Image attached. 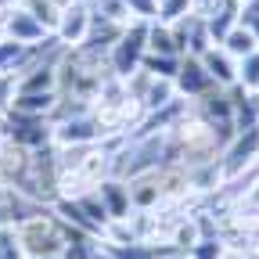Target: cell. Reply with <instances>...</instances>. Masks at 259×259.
<instances>
[{
	"label": "cell",
	"mask_w": 259,
	"mask_h": 259,
	"mask_svg": "<svg viewBox=\"0 0 259 259\" xmlns=\"http://www.w3.org/2000/svg\"><path fill=\"white\" fill-rule=\"evenodd\" d=\"M15 238H18V245H22V252L29 259H44V255H61L65 248L79 238V231H72L61 216H54V209H47L40 216L18 223L15 227Z\"/></svg>",
	"instance_id": "obj_1"
},
{
	"label": "cell",
	"mask_w": 259,
	"mask_h": 259,
	"mask_svg": "<svg viewBox=\"0 0 259 259\" xmlns=\"http://www.w3.org/2000/svg\"><path fill=\"white\" fill-rule=\"evenodd\" d=\"M58 169H61V148L58 144L36 148V151H29V166H25V173L15 187L22 194H29L32 202L51 209L58 202Z\"/></svg>",
	"instance_id": "obj_2"
},
{
	"label": "cell",
	"mask_w": 259,
	"mask_h": 259,
	"mask_svg": "<svg viewBox=\"0 0 259 259\" xmlns=\"http://www.w3.org/2000/svg\"><path fill=\"white\" fill-rule=\"evenodd\" d=\"M148 25L144 18H134L122 32H119V40L108 47V72L119 76V79H130L137 69H141V61L148 54Z\"/></svg>",
	"instance_id": "obj_3"
},
{
	"label": "cell",
	"mask_w": 259,
	"mask_h": 259,
	"mask_svg": "<svg viewBox=\"0 0 259 259\" xmlns=\"http://www.w3.org/2000/svg\"><path fill=\"white\" fill-rule=\"evenodd\" d=\"M220 162H223V173H227V184L241 180L255 162H259V126H248V130H238V134L227 141V148L220 151Z\"/></svg>",
	"instance_id": "obj_4"
},
{
	"label": "cell",
	"mask_w": 259,
	"mask_h": 259,
	"mask_svg": "<svg viewBox=\"0 0 259 259\" xmlns=\"http://www.w3.org/2000/svg\"><path fill=\"white\" fill-rule=\"evenodd\" d=\"M97 141H105V134H101V126L94 122L90 108H87V112H76V115L54 119V144H58L61 151L87 148V144H97Z\"/></svg>",
	"instance_id": "obj_5"
},
{
	"label": "cell",
	"mask_w": 259,
	"mask_h": 259,
	"mask_svg": "<svg viewBox=\"0 0 259 259\" xmlns=\"http://www.w3.org/2000/svg\"><path fill=\"white\" fill-rule=\"evenodd\" d=\"M4 141H15L29 151H36V148H47L54 144V122L51 119H36V115H18L11 112L8 115V137Z\"/></svg>",
	"instance_id": "obj_6"
},
{
	"label": "cell",
	"mask_w": 259,
	"mask_h": 259,
	"mask_svg": "<svg viewBox=\"0 0 259 259\" xmlns=\"http://www.w3.org/2000/svg\"><path fill=\"white\" fill-rule=\"evenodd\" d=\"M40 212H47V205L32 202L29 194H22L11 184H0V231H15L18 223L40 216Z\"/></svg>",
	"instance_id": "obj_7"
},
{
	"label": "cell",
	"mask_w": 259,
	"mask_h": 259,
	"mask_svg": "<svg viewBox=\"0 0 259 259\" xmlns=\"http://www.w3.org/2000/svg\"><path fill=\"white\" fill-rule=\"evenodd\" d=\"M4 36L8 40H15V44H25V47H40V44H47L51 40V32L32 18L25 8H11V11H4Z\"/></svg>",
	"instance_id": "obj_8"
},
{
	"label": "cell",
	"mask_w": 259,
	"mask_h": 259,
	"mask_svg": "<svg viewBox=\"0 0 259 259\" xmlns=\"http://www.w3.org/2000/svg\"><path fill=\"white\" fill-rule=\"evenodd\" d=\"M173 83H177V94L187 97V101L205 97L209 90H216V83H212V76L205 72L202 58H194V54H184V58H180V72L173 76Z\"/></svg>",
	"instance_id": "obj_9"
},
{
	"label": "cell",
	"mask_w": 259,
	"mask_h": 259,
	"mask_svg": "<svg viewBox=\"0 0 259 259\" xmlns=\"http://www.w3.org/2000/svg\"><path fill=\"white\" fill-rule=\"evenodd\" d=\"M90 25H94V15H90V8H87V0H76L69 11H61V22H58V29H54V40H58L65 51H69V47H79V44L87 40Z\"/></svg>",
	"instance_id": "obj_10"
},
{
	"label": "cell",
	"mask_w": 259,
	"mask_h": 259,
	"mask_svg": "<svg viewBox=\"0 0 259 259\" xmlns=\"http://www.w3.org/2000/svg\"><path fill=\"white\" fill-rule=\"evenodd\" d=\"M97 198H101L108 220H130V216H134L130 187H126V180H119V177H108V180L97 184Z\"/></svg>",
	"instance_id": "obj_11"
},
{
	"label": "cell",
	"mask_w": 259,
	"mask_h": 259,
	"mask_svg": "<svg viewBox=\"0 0 259 259\" xmlns=\"http://www.w3.org/2000/svg\"><path fill=\"white\" fill-rule=\"evenodd\" d=\"M198 58H202L205 72L212 76V83H216V87H234V83H238V58H231L220 44L205 47Z\"/></svg>",
	"instance_id": "obj_12"
},
{
	"label": "cell",
	"mask_w": 259,
	"mask_h": 259,
	"mask_svg": "<svg viewBox=\"0 0 259 259\" xmlns=\"http://www.w3.org/2000/svg\"><path fill=\"white\" fill-rule=\"evenodd\" d=\"M32 54H36V47H25V44H15L4 36V44H0V83H11L32 61Z\"/></svg>",
	"instance_id": "obj_13"
},
{
	"label": "cell",
	"mask_w": 259,
	"mask_h": 259,
	"mask_svg": "<svg viewBox=\"0 0 259 259\" xmlns=\"http://www.w3.org/2000/svg\"><path fill=\"white\" fill-rule=\"evenodd\" d=\"M126 187H130V202H134V212L162 209V194H158V180H155V173H144V177L126 180Z\"/></svg>",
	"instance_id": "obj_14"
},
{
	"label": "cell",
	"mask_w": 259,
	"mask_h": 259,
	"mask_svg": "<svg viewBox=\"0 0 259 259\" xmlns=\"http://www.w3.org/2000/svg\"><path fill=\"white\" fill-rule=\"evenodd\" d=\"M25 166H29V148L15 144V141H4V144H0V184H11V187H15V184L22 180Z\"/></svg>",
	"instance_id": "obj_15"
},
{
	"label": "cell",
	"mask_w": 259,
	"mask_h": 259,
	"mask_svg": "<svg viewBox=\"0 0 259 259\" xmlns=\"http://www.w3.org/2000/svg\"><path fill=\"white\" fill-rule=\"evenodd\" d=\"M198 241H202V223H198V216H180V220L173 223V231H169V248L191 252Z\"/></svg>",
	"instance_id": "obj_16"
},
{
	"label": "cell",
	"mask_w": 259,
	"mask_h": 259,
	"mask_svg": "<svg viewBox=\"0 0 259 259\" xmlns=\"http://www.w3.org/2000/svg\"><path fill=\"white\" fill-rule=\"evenodd\" d=\"M87 8L97 22H108V25H130L134 22V15H130V8L122 4V0H87Z\"/></svg>",
	"instance_id": "obj_17"
},
{
	"label": "cell",
	"mask_w": 259,
	"mask_h": 259,
	"mask_svg": "<svg viewBox=\"0 0 259 259\" xmlns=\"http://www.w3.org/2000/svg\"><path fill=\"white\" fill-rule=\"evenodd\" d=\"M148 54H169V58H184L177 36H173V29L169 25H162V22H151L148 25Z\"/></svg>",
	"instance_id": "obj_18"
},
{
	"label": "cell",
	"mask_w": 259,
	"mask_h": 259,
	"mask_svg": "<svg viewBox=\"0 0 259 259\" xmlns=\"http://www.w3.org/2000/svg\"><path fill=\"white\" fill-rule=\"evenodd\" d=\"M220 47L227 51V54H231V58H248L252 51H259V44H255V36H252V32L245 29V25H234L231 32H227V36L220 40Z\"/></svg>",
	"instance_id": "obj_19"
},
{
	"label": "cell",
	"mask_w": 259,
	"mask_h": 259,
	"mask_svg": "<svg viewBox=\"0 0 259 259\" xmlns=\"http://www.w3.org/2000/svg\"><path fill=\"white\" fill-rule=\"evenodd\" d=\"M18 8H25L32 18H36L47 32H51V36H54V29H58V22H61V11L51 4V0H22V4Z\"/></svg>",
	"instance_id": "obj_20"
},
{
	"label": "cell",
	"mask_w": 259,
	"mask_h": 259,
	"mask_svg": "<svg viewBox=\"0 0 259 259\" xmlns=\"http://www.w3.org/2000/svg\"><path fill=\"white\" fill-rule=\"evenodd\" d=\"M194 15V0H158V11H155V22L162 25H177L180 18Z\"/></svg>",
	"instance_id": "obj_21"
},
{
	"label": "cell",
	"mask_w": 259,
	"mask_h": 259,
	"mask_svg": "<svg viewBox=\"0 0 259 259\" xmlns=\"http://www.w3.org/2000/svg\"><path fill=\"white\" fill-rule=\"evenodd\" d=\"M141 69L151 72V76H158V79H173V76L180 72V58H169V54H144Z\"/></svg>",
	"instance_id": "obj_22"
},
{
	"label": "cell",
	"mask_w": 259,
	"mask_h": 259,
	"mask_svg": "<svg viewBox=\"0 0 259 259\" xmlns=\"http://www.w3.org/2000/svg\"><path fill=\"white\" fill-rule=\"evenodd\" d=\"M187 255H191V259H227V255H231V248H227L216 234H205L198 245L187 252Z\"/></svg>",
	"instance_id": "obj_23"
},
{
	"label": "cell",
	"mask_w": 259,
	"mask_h": 259,
	"mask_svg": "<svg viewBox=\"0 0 259 259\" xmlns=\"http://www.w3.org/2000/svg\"><path fill=\"white\" fill-rule=\"evenodd\" d=\"M238 83H241L245 90H255V87H259V51H252L248 58L238 61Z\"/></svg>",
	"instance_id": "obj_24"
},
{
	"label": "cell",
	"mask_w": 259,
	"mask_h": 259,
	"mask_svg": "<svg viewBox=\"0 0 259 259\" xmlns=\"http://www.w3.org/2000/svg\"><path fill=\"white\" fill-rule=\"evenodd\" d=\"M238 25H245L252 36H255V44H259V0H248V4H241Z\"/></svg>",
	"instance_id": "obj_25"
},
{
	"label": "cell",
	"mask_w": 259,
	"mask_h": 259,
	"mask_svg": "<svg viewBox=\"0 0 259 259\" xmlns=\"http://www.w3.org/2000/svg\"><path fill=\"white\" fill-rule=\"evenodd\" d=\"M130 8L134 18H144V22H155V11H158V0H122Z\"/></svg>",
	"instance_id": "obj_26"
},
{
	"label": "cell",
	"mask_w": 259,
	"mask_h": 259,
	"mask_svg": "<svg viewBox=\"0 0 259 259\" xmlns=\"http://www.w3.org/2000/svg\"><path fill=\"white\" fill-rule=\"evenodd\" d=\"M162 259H191L187 252H177V248H169V252H162Z\"/></svg>",
	"instance_id": "obj_27"
},
{
	"label": "cell",
	"mask_w": 259,
	"mask_h": 259,
	"mask_svg": "<svg viewBox=\"0 0 259 259\" xmlns=\"http://www.w3.org/2000/svg\"><path fill=\"white\" fill-rule=\"evenodd\" d=\"M51 4H54V8H58V11H69V8H72V4H76V0H51Z\"/></svg>",
	"instance_id": "obj_28"
},
{
	"label": "cell",
	"mask_w": 259,
	"mask_h": 259,
	"mask_svg": "<svg viewBox=\"0 0 259 259\" xmlns=\"http://www.w3.org/2000/svg\"><path fill=\"white\" fill-rule=\"evenodd\" d=\"M0 44H4V22H0Z\"/></svg>",
	"instance_id": "obj_29"
},
{
	"label": "cell",
	"mask_w": 259,
	"mask_h": 259,
	"mask_svg": "<svg viewBox=\"0 0 259 259\" xmlns=\"http://www.w3.org/2000/svg\"><path fill=\"white\" fill-rule=\"evenodd\" d=\"M44 259H61V255H44Z\"/></svg>",
	"instance_id": "obj_30"
},
{
	"label": "cell",
	"mask_w": 259,
	"mask_h": 259,
	"mask_svg": "<svg viewBox=\"0 0 259 259\" xmlns=\"http://www.w3.org/2000/svg\"><path fill=\"white\" fill-rule=\"evenodd\" d=\"M238 4H248V0H238Z\"/></svg>",
	"instance_id": "obj_31"
},
{
	"label": "cell",
	"mask_w": 259,
	"mask_h": 259,
	"mask_svg": "<svg viewBox=\"0 0 259 259\" xmlns=\"http://www.w3.org/2000/svg\"><path fill=\"white\" fill-rule=\"evenodd\" d=\"M255 94H259V87H255Z\"/></svg>",
	"instance_id": "obj_32"
},
{
	"label": "cell",
	"mask_w": 259,
	"mask_h": 259,
	"mask_svg": "<svg viewBox=\"0 0 259 259\" xmlns=\"http://www.w3.org/2000/svg\"><path fill=\"white\" fill-rule=\"evenodd\" d=\"M255 259H259V252H255Z\"/></svg>",
	"instance_id": "obj_33"
}]
</instances>
